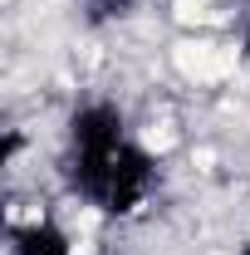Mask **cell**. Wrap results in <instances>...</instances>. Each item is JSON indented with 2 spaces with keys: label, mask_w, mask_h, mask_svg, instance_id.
Listing matches in <instances>:
<instances>
[{
  "label": "cell",
  "mask_w": 250,
  "mask_h": 255,
  "mask_svg": "<svg viewBox=\"0 0 250 255\" xmlns=\"http://www.w3.org/2000/svg\"><path fill=\"white\" fill-rule=\"evenodd\" d=\"M10 251L15 255H74V246L49 216H34L25 226H10Z\"/></svg>",
  "instance_id": "3"
},
{
  "label": "cell",
  "mask_w": 250,
  "mask_h": 255,
  "mask_svg": "<svg viewBox=\"0 0 250 255\" xmlns=\"http://www.w3.org/2000/svg\"><path fill=\"white\" fill-rule=\"evenodd\" d=\"M236 255H250V241H246V246H241V251H236Z\"/></svg>",
  "instance_id": "5"
},
{
  "label": "cell",
  "mask_w": 250,
  "mask_h": 255,
  "mask_svg": "<svg viewBox=\"0 0 250 255\" xmlns=\"http://www.w3.org/2000/svg\"><path fill=\"white\" fill-rule=\"evenodd\" d=\"M94 5V15H123V10H132V0H89Z\"/></svg>",
  "instance_id": "4"
},
{
  "label": "cell",
  "mask_w": 250,
  "mask_h": 255,
  "mask_svg": "<svg viewBox=\"0 0 250 255\" xmlns=\"http://www.w3.org/2000/svg\"><path fill=\"white\" fill-rule=\"evenodd\" d=\"M69 177H74V191L89 206H98L103 216H132L157 187L152 157L132 137H113V142H94V147H69Z\"/></svg>",
  "instance_id": "1"
},
{
  "label": "cell",
  "mask_w": 250,
  "mask_h": 255,
  "mask_svg": "<svg viewBox=\"0 0 250 255\" xmlns=\"http://www.w3.org/2000/svg\"><path fill=\"white\" fill-rule=\"evenodd\" d=\"M113 137H127V118H123L118 103L94 98V103L74 108V118H69V147H94V142H113Z\"/></svg>",
  "instance_id": "2"
}]
</instances>
